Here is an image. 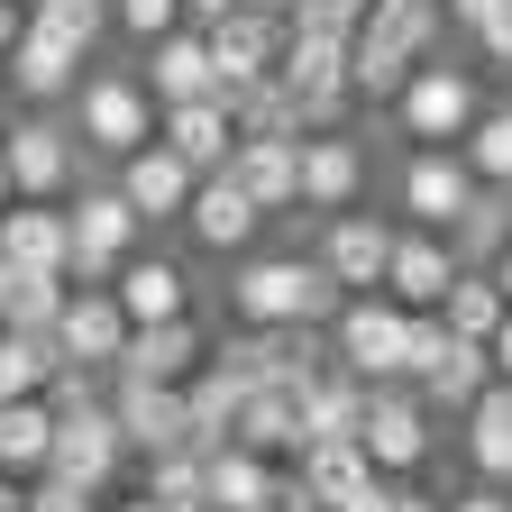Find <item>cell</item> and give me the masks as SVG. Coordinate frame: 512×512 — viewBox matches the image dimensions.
I'll return each mask as SVG.
<instances>
[{"label":"cell","mask_w":512,"mask_h":512,"mask_svg":"<svg viewBox=\"0 0 512 512\" xmlns=\"http://www.w3.org/2000/svg\"><path fill=\"white\" fill-rule=\"evenodd\" d=\"M485 357H494V375H503V384H512V320H503V330H494V339H485Z\"/></svg>","instance_id":"c3c4849f"},{"label":"cell","mask_w":512,"mask_h":512,"mask_svg":"<svg viewBox=\"0 0 512 512\" xmlns=\"http://www.w3.org/2000/svg\"><path fill=\"white\" fill-rule=\"evenodd\" d=\"M394 512H448V494H430V485H421V476H412V485H403V494H394Z\"/></svg>","instance_id":"f6af8a7d"},{"label":"cell","mask_w":512,"mask_h":512,"mask_svg":"<svg viewBox=\"0 0 512 512\" xmlns=\"http://www.w3.org/2000/svg\"><path fill=\"white\" fill-rule=\"evenodd\" d=\"M92 46L83 37H64V28H46V19H28L19 28V46H10V64H0V83H10L19 101H46V110H64L74 101V83L92 74Z\"/></svg>","instance_id":"9a60e30c"},{"label":"cell","mask_w":512,"mask_h":512,"mask_svg":"<svg viewBox=\"0 0 512 512\" xmlns=\"http://www.w3.org/2000/svg\"><path fill=\"white\" fill-rule=\"evenodd\" d=\"M394 238H403V220L394 211H330V220H302V247L330 266V284L339 293H384V266H394Z\"/></svg>","instance_id":"ba28073f"},{"label":"cell","mask_w":512,"mask_h":512,"mask_svg":"<svg viewBox=\"0 0 512 512\" xmlns=\"http://www.w3.org/2000/svg\"><path fill=\"white\" fill-rule=\"evenodd\" d=\"M266 512H320V494L302 485V467H284V476H275V494H266Z\"/></svg>","instance_id":"b9f144b4"},{"label":"cell","mask_w":512,"mask_h":512,"mask_svg":"<svg viewBox=\"0 0 512 512\" xmlns=\"http://www.w3.org/2000/svg\"><path fill=\"white\" fill-rule=\"evenodd\" d=\"M110 19H119V46H128V55L156 46V37H174V28H192L183 0H110Z\"/></svg>","instance_id":"8d00e7d4"},{"label":"cell","mask_w":512,"mask_h":512,"mask_svg":"<svg viewBox=\"0 0 512 512\" xmlns=\"http://www.w3.org/2000/svg\"><path fill=\"white\" fill-rule=\"evenodd\" d=\"M238 448H256V458H275V467H293L302 448H311V430H302V384H293V375H266V384L247 394Z\"/></svg>","instance_id":"cb8c5ba5"},{"label":"cell","mask_w":512,"mask_h":512,"mask_svg":"<svg viewBox=\"0 0 512 512\" xmlns=\"http://www.w3.org/2000/svg\"><path fill=\"white\" fill-rule=\"evenodd\" d=\"M64 302H74V275L64 266H10V284H0V330H46L55 339Z\"/></svg>","instance_id":"f546056e"},{"label":"cell","mask_w":512,"mask_h":512,"mask_svg":"<svg viewBox=\"0 0 512 512\" xmlns=\"http://www.w3.org/2000/svg\"><path fill=\"white\" fill-rule=\"evenodd\" d=\"M439 10H448V37H476V28L503 10V0H439Z\"/></svg>","instance_id":"ee69618b"},{"label":"cell","mask_w":512,"mask_h":512,"mask_svg":"<svg viewBox=\"0 0 512 512\" xmlns=\"http://www.w3.org/2000/svg\"><path fill=\"white\" fill-rule=\"evenodd\" d=\"M220 302H229L238 330H330L348 293L330 284V266L302 238H266L220 275Z\"/></svg>","instance_id":"6da1fadb"},{"label":"cell","mask_w":512,"mask_h":512,"mask_svg":"<svg viewBox=\"0 0 512 512\" xmlns=\"http://www.w3.org/2000/svg\"><path fill=\"white\" fill-rule=\"evenodd\" d=\"M0 512H28V485L19 476H0Z\"/></svg>","instance_id":"f907efd6"},{"label":"cell","mask_w":512,"mask_h":512,"mask_svg":"<svg viewBox=\"0 0 512 512\" xmlns=\"http://www.w3.org/2000/svg\"><path fill=\"white\" fill-rule=\"evenodd\" d=\"M28 19H46V28H64V37H83L92 55L119 37V19H110V0H46V10H28Z\"/></svg>","instance_id":"74e56055"},{"label":"cell","mask_w":512,"mask_h":512,"mask_svg":"<svg viewBox=\"0 0 512 512\" xmlns=\"http://www.w3.org/2000/svg\"><path fill=\"white\" fill-rule=\"evenodd\" d=\"M19 28H28V10H19V0H0V64H10V46H19Z\"/></svg>","instance_id":"7dc6e473"},{"label":"cell","mask_w":512,"mask_h":512,"mask_svg":"<svg viewBox=\"0 0 512 512\" xmlns=\"http://www.w3.org/2000/svg\"><path fill=\"white\" fill-rule=\"evenodd\" d=\"M458 156L476 165V183L512 192V92H485V110H476V128L458 138Z\"/></svg>","instance_id":"1f68e13d"},{"label":"cell","mask_w":512,"mask_h":512,"mask_svg":"<svg viewBox=\"0 0 512 512\" xmlns=\"http://www.w3.org/2000/svg\"><path fill=\"white\" fill-rule=\"evenodd\" d=\"M394 494H403L394 476H366V485H357L348 503H330V512H394Z\"/></svg>","instance_id":"7bdbcfd3"},{"label":"cell","mask_w":512,"mask_h":512,"mask_svg":"<svg viewBox=\"0 0 512 512\" xmlns=\"http://www.w3.org/2000/svg\"><path fill=\"white\" fill-rule=\"evenodd\" d=\"M293 467H302V485L320 494V512H330V503H348V494H357V485L375 476V458H366V439H311V448H302Z\"/></svg>","instance_id":"4dcf8cb0"},{"label":"cell","mask_w":512,"mask_h":512,"mask_svg":"<svg viewBox=\"0 0 512 512\" xmlns=\"http://www.w3.org/2000/svg\"><path fill=\"white\" fill-rule=\"evenodd\" d=\"M64 211H74V256H64V275L74 284H110L128 256L147 247V220L128 211V192H119V174H83L74 192H64Z\"/></svg>","instance_id":"5b68a950"},{"label":"cell","mask_w":512,"mask_h":512,"mask_svg":"<svg viewBox=\"0 0 512 512\" xmlns=\"http://www.w3.org/2000/svg\"><path fill=\"white\" fill-rule=\"evenodd\" d=\"M357 439H366L375 476L412 485V476H430V458H439V412L412 394V384H375V394H366V421H357Z\"/></svg>","instance_id":"9c48e42d"},{"label":"cell","mask_w":512,"mask_h":512,"mask_svg":"<svg viewBox=\"0 0 512 512\" xmlns=\"http://www.w3.org/2000/svg\"><path fill=\"white\" fill-rule=\"evenodd\" d=\"M275 10H293V0H275Z\"/></svg>","instance_id":"6f0895ef"},{"label":"cell","mask_w":512,"mask_h":512,"mask_svg":"<svg viewBox=\"0 0 512 512\" xmlns=\"http://www.w3.org/2000/svg\"><path fill=\"white\" fill-rule=\"evenodd\" d=\"M458 275H467V256H458L448 229H403L394 238V266H384V293H394L403 311H439Z\"/></svg>","instance_id":"7402d4cb"},{"label":"cell","mask_w":512,"mask_h":512,"mask_svg":"<svg viewBox=\"0 0 512 512\" xmlns=\"http://www.w3.org/2000/svg\"><path fill=\"white\" fill-rule=\"evenodd\" d=\"M467 55L485 64V83H512V0H503V10H494V19L467 37Z\"/></svg>","instance_id":"f35d334b"},{"label":"cell","mask_w":512,"mask_h":512,"mask_svg":"<svg viewBox=\"0 0 512 512\" xmlns=\"http://www.w3.org/2000/svg\"><path fill=\"white\" fill-rule=\"evenodd\" d=\"M19 10H46V0H19Z\"/></svg>","instance_id":"11a10c76"},{"label":"cell","mask_w":512,"mask_h":512,"mask_svg":"<svg viewBox=\"0 0 512 512\" xmlns=\"http://www.w3.org/2000/svg\"><path fill=\"white\" fill-rule=\"evenodd\" d=\"M28 512H101V494L64 485V476H37V485H28Z\"/></svg>","instance_id":"ab89813d"},{"label":"cell","mask_w":512,"mask_h":512,"mask_svg":"<svg viewBox=\"0 0 512 512\" xmlns=\"http://www.w3.org/2000/svg\"><path fill=\"white\" fill-rule=\"evenodd\" d=\"M110 174H119V192H128V211L147 220V238H165V229L183 238V211H192V192H202V174H192L165 138H156V147H138V156H119Z\"/></svg>","instance_id":"e0dca14e"},{"label":"cell","mask_w":512,"mask_h":512,"mask_svg":"<svg viewBox=\"0 0 512 512\" xmlns=\"http://www.w3.org/2000/svg\"><path fill=\"white\" fill-rule=\"evenodd\" d=\"M55 339L46 330H0V403H28V394H46L55 384Z\"/></svg>","instance_id":"d6a6232c"},{"label":"cell","mask_w":512,"mask_h":512,"mask_svg":"<svg viewBox=\"0 0 512 512\" xmlns=\"http://www.w3.org/2000/svg\"><path fill=\"white\" fill-rule=\"evenodd\" d=\"M384 192H394V220L403 229H458V211L476 202V165L458 147H403Z\"/></svg>","instance_id":"8fae6325"},{"label":"cell","mask_w":512,"mask_h":512,"mask_svg":"<svg viewBox=\"0 0 512 512\" xmlns=\"http://www.w3.org/2000/svg\"><path fill=\"white\" fill-rule=\"evenodd\" d=\"M119 348H128V311H119V293H110V284H74V302L55 311V357L110 375Z\"/></svg>","instance_id":"ffe728a7"},{"label":"cell","mask_w":512,"mask_h":512,"mask_svg":"<svg viewBox=\"0 0 512 512\" xmlns=\"http://www.w3.org/2000/svg\"><path fill=\"white\" fill-rule=\"evenodd\" d=\"M275 458H256V448H202V485H211V512H266V494H275Z\"/></svg>","instance_id":"f1b7e54d"},{"label":"cell","mask_w":512,"mask_h":512,"mask_svg":"<svg viewBox=\"0 0 512 512\" xmlns=\"http://www.w3.org/2000/svg\"><path fill=\"white\" fill-rule=\"evenodd\" d=\"M128 467H138V458H128V430H119L110 394H101V403H74V412H55V467H46V476H64V485H83V494L110 503Z\"/></svg>","instance_id":"7c38bea8"},{"label":"cell","mask_w":512,"mask_h":512,"mask_svg":"<svg viewBox=\"0 0 512 512\" xmlns=\"http://www.w3.org/2000/svg\"><path fill=\"white\" fill-rule=\"evenodd\" d=\"M138 494H156L165 512H211V485H202V448L147 458V467H138Z\"/></svg>","instance_id":"d590c367"},{"label":"cell","mask_w":512,"mask_h":512,"mask_svg":"<svg viewBox=\"0 0 512 512\" xmlns=\"http://www.w3.org/2000/svg\"><path fill=\"white\" fill-rule=\"evenodd\" d=\"M46 467H55V403H46V394H28V403H0V476L37 485Z\"/></svg>","instance_id":"83f0119b"},{"label":"cell","mask_w":512,"mask_h":512,"mask_svg":"<svg viewBox=\"0 0 512 512\" xmlns=\"http://www.w3.org/2000/svg\"><path fill=\"white\" fill-rule=\"evenodd\" d=\"M229 174L256 192V211H266L275 229L302 220V128H247L238 156H229Z\"/></svg>","instance_id":"d6986e66"},{"label":"cell","mask_w":512,"mask_h":512,"mask_svg":"<svg viewBox=\"0 0 512 512\" xmlns=\"http://www.w3.org/2000/svg\"><path fill=\"white\" fill-rule=\"evenodd\" d=\"M439 320H448V330H458V339H494V330H503V320H512V302L494 293V275H485V266H467L458 284H448V302H439Z\"/></svg>","instance_id":"e575fe53"},{"label":"cell","mask_w":512,"mask_h":512,"mask_svg":"<svg viewBox=\"0 0 512 512\" xmlns=\"http://www.w3.org/2000/svg\"><path fill=\"white\" fill-rule=\"evenodd\" d=\"M448 238H458V256H467V266H494V256L512 247V192L476 183V202L458 211V229H448Z\"/></svg>","instance_id":"836d02e7"},{"label":"cell","mask_w":512,"mask_h":512,"mask_svg":"<svg viewBox=\"0 0 512 512\" xmlns=\"http://www.w3.org/2000/svg\"><path fill=\"white\" fill-rule=\"evenodd\" d=\"M64 119H74L83 156L110 174L119 156L156 147V128H165V101L147 92V74H138V64H92V74L74 83V101H64Z\"/></svg>","instance_id":"3957f363"},{"label":"cell","mask_w":512,"mask_h":512,"mask_svg":"<svg viewBox=\"0 0 512 512\" xmlns=\"http://www.w3.org/2000/svg\"><path fill=\"white\" fill-rule=\"evenodd\" d=\"M0 147H10L19 202H64V192L92 174V156H83V138H74V119L46 110V101H19V119L0 128Z\"/></svg>","instance_id":"8992f818"},{"label":"cell","mask_w":512,"mask_h":512,"mask_svg":"<svg viewBox=\"0 0 512 512\" xmlns=\"http://www.w3.org/2000/svg\"><path fill=\"white\" fill-rule=\"evenodd\" d=\"M458 467L485 476V485H512V384L503 375L458 412Z\"/></svg>","instance_id":"d4e9b609"},{"label":"cell","mask_w":512,"mask_h":512,"mask_svg":"<svg viewBox=\"0 0 512 512\" xmlns=\"http://www.w3.org/2000/svg\"><path fill=\"white\" fill-rule=\"evenodd\" d=\"M156 138H165L192 174H220V165L238 156L247 128H238V101H229V92H202V101H165V128H156Z\"/></svg>","instance_id":"603a6c76"},{"label":"cell","mask_w":512,"mask_h":512,"mask_svg":"<svg viewBox=\"0 0 512 512\" xmlns=\"http://www.w3.org/2000/svg\"><path fill=\"white\" fill-rule=\"evenodd\" d=\"M366 192H375V156L357 128H302V220L357 211Z\"/></svg>","instance_id":"5bb4252c"},{"label":"cell","mask_w":512,"mask_h":512,"mask_svg":"<svg viewBox=\"0 0 512 512\" xmlns=\"http://www.w3.org/2000/svg\"><path fill=\"white\" fill-rule=\"evenodd\" d=\"M101 512H165V503H156V494H110Z\"/></svg>","instance_id":"681fc988"},{"label":"cell","mask_w":512,"mask_h":512,"mask_svg":"<svg viewBox=\"0 0 512 512\" xmlns=\"http://www.w3.org/2000/svg\"><path fill=\"white\" fill-rule=\"evenodd\" d=\"M330 357L366 384H403L412 375V311L394 293H348L330 320Z\"/></svg>","instance_id":"52a82bcc"},{"label":"cell","mask_w":512,"mask_h":512,"mask_svg":"<svg viewBox=\"0 0 512 512\" xmlns=\"http://www.w3.org/2000/svg\"><path fill=\"white\" fill-rule=\"evenodd\" d=\"M275 238V220L256 211V192L220 165V174H202V192H192V211H183V247L202 256V266H238L247 247H266Z\"/></svg>","instance_id":"30bf717a"},{"label":"cell","mask_w":512,"mask_h":512,"mask_svg":"<svg viewBox=\"0 0 512 512\" xmlns=\"http://www.w3.org/2000/svg\"><path fill=\"white\" fill-rule=\"evenodd\" d=\"M448 46V10L439 0H375V10L357 19V101H394L412 64H430Z\"/></svg>","instance_id":"277c9868"},{"label":"cell","mask_w":512,"mask_h":512,"mask_svg":"<svg viewBox=\"0 0 512 512\" xmlns=\"http://www.w3.org/2000/svg\"><path fill=\"white\" fill-rule=\"evenodd\" d=\"M485 92H494L485 64L458 55V46H439L430 64L403 74V92L384 101V138H394V147H458L476 128V110H485Z\"/></svg>","instance_id":"7a4b0ae2"},{"label":"cell","mask_w":512,"mask_h":512,"mask_svg":"<svg viewBox=\"0 0 512 512\" xmlns=\"http://www.w3.org/2000/svg\"><path fill=\"white\" fill-rule=\"evenodd\" d=\"M229 10H247V0H183V19H192V28H211V19H229Z\"/></svg>","instance_id":"bcb514c9"},{"label":"cell","mask_w":512,"mask_h":512,"mask_svg":"<svg viewBox=\"0 0 512 512\" xmlns=\"http://www.w3.org/2000/svg\"><path fill=\"white\" fill-rule=\"evenodd\" d=\"M485 275H494V293H503V302H512V247H503V256H494V266H485Z\"/></svg>","instance_id":"816d5d0a"},{"label":"cell","mask_w":512,"mask_h":512,"mask_svg":"<svg viewBox=\"0 0 512 512\" xmlns=\"http://www.w3.org/2000/svg\"><path fill=\"white\" fill-rule=\"evenodd\" d=\"M348 10H357V19H366V10H375V0H348Z\"/></svg>","instance_id":"db71d44e"},{"label":"cell","mask_w":512,"mask_h":512,"mask_svg":"<svg viewBox=\"0 0 512 512\" xmlns=\"http://www.w3.org/2000/svg\"><path fill=\"white\" fill-rule=\"evenodd\" d=\"M138 74H147L156 101H202V92H220V64H211V37L202 28H174L156 46H138Z\"/></svg>","instance_id":"484cf974"},{"label":"cell","mask_w":512,"mask_h":512,"mask_svg":"<svg viewBox=\"0 0 512 512\" xmlns=\"http://www.w3.org/2000/svg\"><path fill=\"white\" fill-rule=\"evenodd\" d=\"M211 64H220V92H247V83H266L275 64H284V37H293V10H275V0H247V10L211 19Z\"/></svg>","instance_id":"2e32d148"},{"label":"cell","mask_w":512,"mask_h":512,"mask_svg":"<svg viewBox=\"0 0 512 512\" xmlns=\"http://www.w3.org/2000/svg\"><path fill=\"white\" fill-rule=\"evenodd\" d=\"M110 412L128 430V458H174V448H192V403L183 384H138V375H110Z\"/></svg>","instance_id":"ac0fdd59"},{"label":"cell","mask_w":512,"mask_h":512,"mask_svg":"<svg viewBox=\"0 0 512 512\" xmlns=\"http://www.w3.org/2000/svg\"><path fill=\"white\" fill-rule=\"evenodd\" d=\"M119 311H128V330H147V320H192L202 311V275H192V247H138L128 266L110 275Z\"/></svg>","instance_id":"4fadbf2b"},{"label":"cell","mask_w":512,"mask_h":512,"mask_svg":"<svg viewBox=\"0 0 512 512\" xmlns=\"http://www.w3.org/2000/svg\"><path fill=\"white\" fill-rule=\"evenodd\" d=\"M211 366V330H202V311L192 320H147V330H128L119 366L110 375H138V384H192Z\"/></svg>","instance_id":"44dd1931"},{"label":"cell","mask_w":512,"mask_h":512,"mask_svg":"<svg viewBox=\"0 0 512 512\" xmlns=\"http://www.w3.org/2000/svg\"><path fill=\"white\" fill-rule=\"evenodd\" d=\"M448 512H512V485H485V476H467L458 494H448Z\"/></svg>","instance_id":"60d3db41"},{"label":"cell","mask_w":512,"mask_h":512,"mask_svg":"<svg viewBox=\"0 0 512 512\" xmlns=\"http://www.w3.org/2000/svg\"><path fill=\"white\" fill-rule=\"evenodd\" d=\"M74 256V211L64 202H10L0 211V266H64Z\"/></svg>","instance_id":"4316f807"},{"label":"cell","mask_w":512,"mask_h":512,"mask_svg":"<svg viewBox=\"0 0 512 512\" xmlns=\"http://www.w3.org/2000/svg\"><path fill=\"white\" fill-rule=\"evenodd\" d=\"M0 284H10V266H0Z\"/></svg>","instance_id":"9f6ffc18"},{"label":"cell","mask_w":512,"mask_h":512,"mask_svg":"<svg viewBox=\"0 0 512 512\" xmlns=\"http://www.w3.org/2000/svg\"><path fill=\"white\" fill-rule=\"evenodd\" d=\"M19 202V183H10V147H0V211H10Z\"/></svg>","instance_id":"f5cc1de1"}]
</instances>
